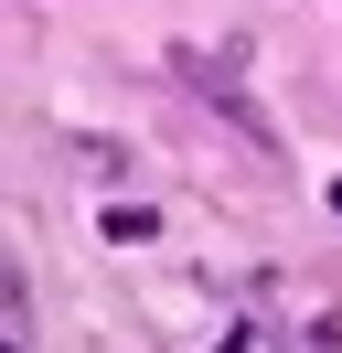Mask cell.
<instances>
[{
  "instance_id": "cell-1",
  "label": "cell",
  "mask_w": 342,
  "mask_h": 353,
  "mask_svg": "<svg viewBox=\"0 0 342 353\" xmlns=\"http://www.w3.org/2000/svg\"><path fill=\"white\" fill-rule=\"evenodd\" d=\"M107 236H118V246H150V236H161V214H150V203H107Z\"/></svg>"
},
{
  "instance_id": "cell-2",
  "label": "cell",
  "mask_w": 342,
  "mask_h": 353,
  "mask_svg": "<svg viewBox=\"0 0 342 353\" xmlns=\"http://www.w3.org/2000/svg\"><path fill=\"white\" fill-rule=\"evenodd\" d=\"M0 353H21V343H0Z\"/></svg>"
}]
</instances>
